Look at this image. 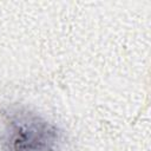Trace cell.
I'll return each mask as SVG.
<instances>
[{"instance_id":"obj_1","label":"cell","mask_w":151,"mask_h":151,"mask_svg":"<svg viewBox=\"0 0 151 151\" xmlns=\"http://www.w3.org/2000/svg\"><path fill=\"white\" fill-rule=\"evenodd\" d=\"M2 124L0 151H70L65 131L25 106L4 110Z\"/></svg>"}]
</instances>
